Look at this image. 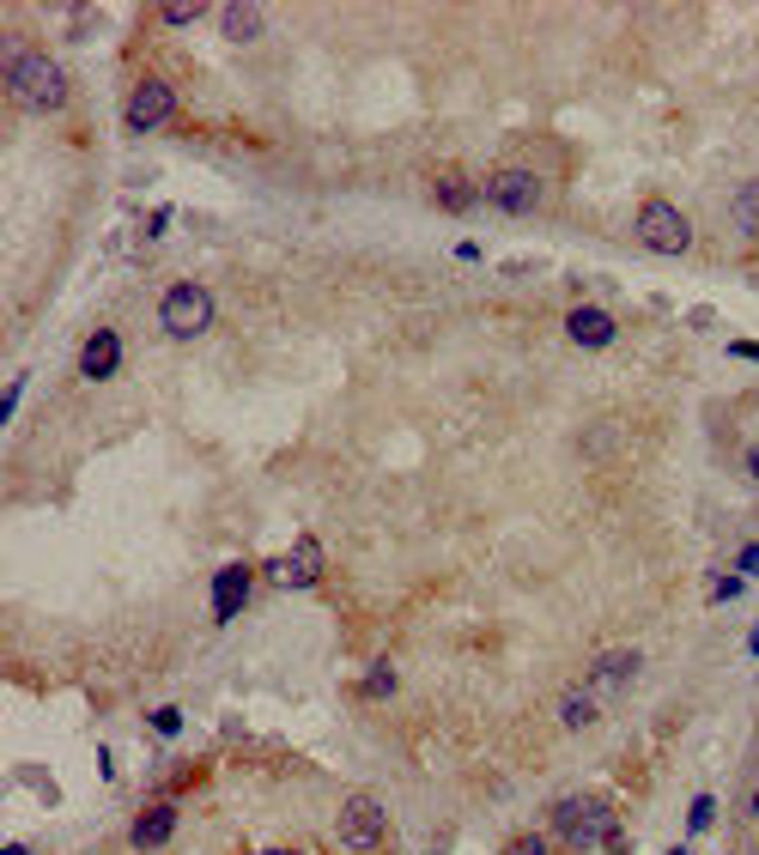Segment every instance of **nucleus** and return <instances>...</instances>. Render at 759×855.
<instances>
[{
	"mask_svg": "<svg viewBox=\"0 0 759 855\" xmlns=\"http://www.w3.org/2000/svg\"><path fill=\"white\" fill-rule=\"evenodd\" d=\"M164 231H171V206H152V213H146V237H164Z\"/></svg>",
	"mask_w": 759,
	"mask_h": 855,
	"instance_id": "26",
	"label": "nucleus"
},
{
	"mask_svg": "<svg viewBox=\"0 0 759 855\" xmlns=\"http://www.w3.org/2000/svg\"><path fill=\"white\" fill-rule=\"evenodd\" d=\"M323 570H328L323 540H316V535H298L286 552H280V559H267V589H280V594L316 589V582H323Z\"/></svg>",
	"mask_w": 759,
	"mask_h": 855,
	"instance_id": "8",
	"label": "nucleus"
},
{
	"mask_svg": "<svg viewBox=\"0 0 759 855\" xmlns=\"http://www.w3.org/2000/svg\"><path fill=\"white\" fill-rule=\"evenodd\" d=\"M711 825H717V795H711V788H699V795L687 801V832L699 837V832H711Z\"/></svg>",
	"mask_w": 759,
	"mask_h": 855,
	"instance_id": "19",
	"label": "nucleus"
},
{
	"mask_svg": "<svg viewBox=\"0 0 759 855\" xmlns=\"http://www.w3.org/2000/svg\"><path fill=\"white\" fill-rule=\"evenodd\" d=\"M19 395H24V370H12L7 388H0V419H12V413H19Z\"/></svg>",
	"mask_w": 759,
	"mask_h": 855,
	"instance_id": "22",
	"label": "nucleus"
},
{
	"mask_svg": "<svg viewBox=\"0 0 759 855\" xmlns=\"http://www.w3.org/2000/svg\"><path fill=\"white\" fill-rule=\"evenodd\" d=\"M208 12H213V7H201V0H164V7H159V24H164V31H171V24L183 31V24L208 19Z\"/></svg>",
	"mask_w": 759,
	"mask_h": 855,
	"instance_id": "18",
	"label": "nucleus"
},
{
	"mask_svg": "<svg viewBox=\"0 0 759 855\" xmlns=\"http://www.w3.org/2000/svg\"><path fill=\"white\" fill-rule=\"evenodd\" d=\"M638 668H645V655H638V650H601L596 662H589L584 685L608 698V692H620V685H632V680H638Z\"/></svg>",
	"mask_w": 759,
	"mask_h": 855,
	"instance_id": "14",
	"label": "nucleus"
},
{
	"mask_svg": "<svg viewBox=\"0 0 759 855\" xmlns=\"http://www.w3.org/2000/svg\"><path fill=\"white\" fill-rule=\"evenodd\" d=\"M729 358H753L759 365V340H729Z\"/></svg>",
	"mask_w": 759,
	"mask_h": 855,
	"instance_id": "27",
	"label": "nucleus"
},
{
	"mask_svg": "<svg viewBox=\"0 0 759 855\" xmlns=\"http://www.w3.org/2000/svg\"><path fill=\"white\" fill-rule=\"evenodd\" d=\"M255 855H298V849H255Z\"/></svg>",
	"mask_w": 759,
	"mask_h": 855,
	"instance_id": "32",
	"label": "nucleus"
},
{
	"mask_svg": "<svg viewBox=\"0 0 759 855\" xmlns=\"http://www.w3.org/2000/svg\"><path fill=\"white\" fill-rule=\"evenodd\" d=\"M250 589H255V564L250 559H231L213 570V589H208V607H213V625H231V619L250 607Z\"/></svg>",
	"mask_w": 759,
	"mask_h": 855,
	"instance_id": "10",
	"label": "nucleus"
},
{
	"mask_svg": "<svg viewBox=\"0 0 759 855\" xmlns=\"http://www.w3.org/2000/svg\"><path fill=\"white\" fill-rule=\"evenodd\" d=\"M7 98L19 103L24 115H61L73 98L68 85V68L43 49H12L7 55Z\"/></svg>",
	"mask_w": 759,
	"mask_h": 855,
	"instance_id": "1",
	"label": "nucleus"
},
{
	"mask_svg": "<svg viewBox=\"0 0 759 855\" xmlns=\"http://www.w3.org/2000/svg\"><path fill=\"white\" fill-rule=\"evenodd\" d=\"M432 206H437V213H449V218H468L474 206H486V194H480V176L456 171V164H444V171H432Z\"/></svg>",
	"mask_w": 759,
	"mask_h": 855,
	"instance_id": "13",
	"label": "nucleus"
},
{
	"mask_svg": "<svg viewBox=\"0 0 759 855\" xmlns=\"http://www.w3.org/2000/svg\"><path fill=\"white\" fill-rule=\"evenodd\" d=\"M334 844L346 855H377L389 844V813H383L377 795H346L341 813H334Z\"/></svg>",
	"mask_w": 759,
	"mask_h": 855,
	"instance_id": "5",
	"label": "nucleus"
},
{
	"mask_svg": "<svg viewBox=\"0 0 759 855\" xmlns=\"http://www.w3.org/2000/svg\"><path fill=\"white\" fill-rule=\"evenodd\" d=\"M0 855H31V844H19V837H12V844H7V849H0Z\"/></svg>",
	"mask_w": 759,
	"mask_h": 855,
	"instance_id": "30",
	"label": "nucleus"
},
{
	"mask_svg": "<svg viewBox=\"0 0 759 855\" xmlns=\"http://www.w3.org/2000/svg\"><path fill=\"white\" fill-rule=\"evenodd\" d=\"M122 353H128V346H122V328H110V322H104V328L85 334V346H80V358H73V370H80L85 383H110L115 370H122Z\"/></svg>",
	"mask_w": 759,
	"mask_h": 855,
	"instance_id": "12",
	"label": "nucleus"
},
{
	"mask_svg": "<svg viewBox=\"0 0 759 855\" xmlns=\"http://www.w3.org/2000/svg\"><path fill=\"white\" fill-rule=\"evenodd\" d=\"M741 589H748V577H736V570H729V577H711V601H717V607L736 601Z\"/></svg>",
	"mask_w": 759,
	"mask_h": 855,
	"instance_id": "23",
	"label": "nucleus"
},
{
	"mask_svg": "<svg viewBox=\"0 0 759 855\" xmlns=\"http://www.w3.org/2000/svg\"><path fill=\"white\" fill-rule=\"evenodd\" d=\"M729 225H736L741 237H759V176H748V183L729 194Z\"/></svg>",
	"mask_w": 759,
	"mask_h": 855,
	"instance_id": "17",
	"label": "nucleus"
},
{
	"mask_svg": "<svg viewBox=\"0 0 759 855\" xmlns=\"http://www.w3.org/2000/svg\"><path fill=\"white\" fill-rule=\"evenodd\" d=\"M601 716V692H589V685H571V692H559V729H589V722Z\"/></svg>",
	"mask_w": 759,
	"mask_h": 855,
	"instance_id": "16",
	"label": "nucleus"
},
{
	"mask_svg": "<svg viewBox=\"0 0 759 855\" xmlns=\"http://www.w3.org/2000/svg\"><path fill=\"white\" fill-rule=\"evenodd\" d=\"M748 655H753V662H759V625L748 631Z\"/></svg>",
	"mask_w": 759,
	"mask_h": 855,
	"instance_id": "31",
	"label": "nucleus"
},
{
	"mask_svg": "<svg viewBox=\"0 0 759 855\" xmlns=\"http://www.w3.org/2000/svg\"><path fill=\"white\" fill-rule=\"evenodd\" d=\"M176 825H183V807H176V795H159V801H146V807L134 813V825H128V849L134 855H152V849H164L176 837Z\"/></svg>",
	"mask_w": 759,
	"mask_h": 855,
	"instance_id": "9",
	"label": "nucleus"
},
{
	"mask_svg": "<svg viewBox=\"0 0 759 855\" xmlns=\"http://www.w3.org/2000/svg\"><path fill=\"white\" fill-rule=\"evenodd\" d=\"M638 243L675 262V255H687V250H692V218L680 213L675 201H662V194H650V201L638 206Z\"/></svg>",
	"mask_w": 759,
	"mask_h": 855,
	"instance_id": "6",
	"label": "nucleus"
},
{
	"mask_svg": "<svg viewBox=\"0 0 759 855\" xmlns=\"http://www.w3.org/2000/svg\"><path fill=\"white\" fill-rule=\"evenodd\" d=\"M729 564H736V577H748V582H753V577H759V540H748V547H741Z\"/></svg>",
	"mask_w": 759,
	"mask_h": 855,
	"instance_id": "25",
	"label": "nucleus"
},
{
	"mask_svg": "<svg viewBox=\"0 0 759 855\" xmlns=\"http://www.w3.org/2000/svg\"><path fill=\"white\" fill-rule=\"evenodd\" d=\"M748 825H753V832H759V788H753V795H748Z\"/></svg>",
	"mask_w": 759,
	"mask_h": 855,
	"instance_id": "29",
	"label": "nucleus"
},
{
	"mask_svg": "<svg viewBox=\"0 0 759 855\" xmlns=\"http://www.w3.org/2000/svg\"><path fill=\"white\" fill-rule=\"evenodd\" d=\"M219 31H225V43H255V37L267 31V12L250 7V0H225V7H213Z\"/></svg>",
	"mask_w": 759,
	"mask_h": 855,
	"instance_id": "15",
	"label": "nucleus"
},
{
	"mask_svg": "<svg viewBox=\"0 0 759 855\" xmlns=\"http://www.w3.org/2000/svg\"><path fill=\"white\" fill-rule=\"evenodd\" d=\"M741 468H748V479L759 486V444H748V456H741Z\"/></svg>",
	"mask_w": 759,
	"mask_h": 855,
	"instance_id": "28",
	"label": "nucleus"
},
{
	"mask_svg": "<svg viewBox=\"0 0 759 855\" xmlns=\"http://www.w3.org/2000/svg\"><path fill=\"white\" fill-rule=\"evenodd\" d=\"M668 855H692V849H687V844H675V849H668Z\"/></svg>",
	"mask_w": 759,
	"mask_h": 855,
	"instance_id": "33",
	"label": "nucleus"
},
{
	"mask_svg": "<svg viewBox=\"0 0 759 855\" xmlns=\"http://www.w3.org/2000/svg\"><path fill=\"white\" fill-rule=\"evenodd\" d=\"M219 322V304L201 279H171L159 292V334L164 340H201Z\"/></svg>",
	"mask_w": 759,
	"mask_h": 855,
	"instance_id": "3",
	"label": "nucleus"
},
{
	"mask_svg": "<svg viewBox=\"0 0 759 855\" xmlns=\"http://www.w3.org/2000/svg\"><path fill=\"white\" fill-rule=\"evenodd\" d=\"M565 340H571L577 353H608V346L620 340V322L601 304H571L565 309Z\"/></svg>",
	"mask_w": 759,
	"mask_h": 855,
	"instance_id": "11",
	"label": "nucleus"
},
{
	"mask_svg": "<svg viewBox=\"0 0 759 855\" xmlns=\"http://www.w3.org/2000/svg\"><path fill=\"white\" fill-rule=\"evenodd\" d=\"M152 734H183V710H176V704H164V710H152Z\"/></svg>",
	"mask_w": 759,
	"mask_h": 855,
	"instance_id": "24",
	"label": "nucleus"
},
{
	"mask_svg": "<svg viewBox=\"0 0 759 855\" xmlns=\"http://www.w3.org/2000/svg\"><path fill=\"white\" fill-rule=\"evenodd\" d=\"M480 194H486V206H493V213L523 218V213H535V206H542V176H535L529 164H498V171L480 176Z\"/></svg>",
	"mask_w": 759,
	"mask_h": 855,
	"instance_id": "7",
	"label": "nucleus"
},
{
	"mask_svg": "<svg viewBox=\"0 0 759 855\" xmlns=\"http://www.w3.org/2000/svg\"><path fill=\"white\" fill-rule=\"evenodd\" d=\"M505 855H553V837L547 832H523V837H510Z\"/></svg>",
	"mask_w": 759,
	"mask_h": 855,
	"instance_id": "21",
	"label": "nucleus"
},
{
	"mask_svg": "<svg viewBox=\"0 0 759 855\" xmlns=\"http://www.w3.org/2000/svg\"><path fill=\"white\" fill-rule=\"evenodd\" d=\"M176 115H183L176 85L164 80V73H140L134 92H128V103H122V128H128V134H164Z\"/></svg>",
	"mask_w": 759,
	"mask_h": 855,
	"instance_id": "4",
	"label": "nucleus"
},
{
	"mask_svg": "<svg viewBox=\"0 0 759 855\" xmlns=\"http://www.w3.org/2000/svg\"><path fill=\"white\" fill-rule=\"evenodd\" d=\"M358 692H365V698H395V668L389 662H371V673L358 680Z\"/></svg>",
	"mask_w": 759,
	"mask_h": 855,
	"instance_id": "20",
	"label": "nucleus"
},
{
	"mask_svg": "<svg viewBox=\"0 0 759 855\" xmlns=\"http://www.w3.org/2000/svg\"><path fill=\"white\" fill-rule=\"evenodd\" d=\"M547 837L559 849H601L608 837H620V813L608 795H565L547 807Z\"/></svg>",
	"mask_w": 759,
	"mask_h": 855,
	"instance_id": "2",
	"label": "nucleus"
}]
</instances>
